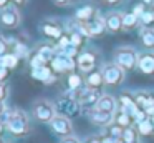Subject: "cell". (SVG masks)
I'll return each mask as SVG.
<instances>
[{"instance_id":"37","label":"cell","mask_w":154,"mask_h":143,"mask_svg":"<svg viewBox=\"0 0 154 143\" xmlns=\"http://www.w3.org/2000/svg\"><path fill=\"white\" fill-rule=\"evenodd\" d=\"M61 143H80V141H78V138H75V136H66V138L61 140Z\"/></svg>"},{"instance_id":"21","label":"cell","mask_w":154,"mask_h":143,"mask_svg":"<svg viewBox=\"0 0 154 143\" xmlns=\"http://www.w3.org/2000/svg\"><path fill=\"white\" fill-rule=\"evenodd\" d=\"M91 15H93V8L91 7H85V8H80L76 12V18L80 22H88L91 18Z\"/></svg>"},{"instance_id":"28","label":"cell","mask_w":154,"mask_h":143,"mask_svg":"<svg viewBox=\"0 0 154 143\" xmlns=\"http://www.w3.org/2000/svg\"><path fill=\"white\" fill-rule=\"evenodd\" d=\"M70 40H71V45H75V47H80L81 43H83V37H81V33H80V32L71 33Z\"/></svg>"},{"instance_id":"48","label":"cell","mask_w":154,"mask_h":143,"mask_svg":"<svg viewBox=\"0 0 154 143\" xmlns=\"http://www.w3.org/2000/svg\"><path fill=\"white\" fill-rule=\"evenodd\" d=\"M0 143H4V141H2V138H0Z\"/></svg>"},{"instance_id":"25","label":"cell","mask_w":154,"mask_h":143,"mask_svg":"<svg viewBox=\"0 0 154 143\" xmlns=\"http://www.w3.org/2000/svg\"><path fill=\"white\" fill-rule=\"evenodd\" d=\"M152 128H154V125H152V122H149V120H144V122H141L139 123V132L143 133V135H149L151 132H152Z\"/></svg>"},{"instance_id":"10","label":"cell","mask_w":154,"mask_h":143,"mask_svg":"<svg viewBox=\"0 0 154 143\" xmlns=\"http://www.w3.org/2000/svg\"><path fill=\"white\" fill-rule=\"evenodd\" d=\"M134 102H136L137 108L143 110V112H146V115H152L154 116V95L139 93Z\"/></svg>"},{"instance_id":"18","label":"cell","mask_w":154,"mask_h":143,"mask_svg":"<svg viewBox=\"0 0 154 143\" xmlns=\"http://www.w3.org/2000/svg\"><path fill=\"white\" fill-rule=\"evenodd\" d=\"M18 63V57L15 53H5L4 57H0V65L5 67V68H15Z\"/></svg>"},{"instance_id":"15","label":"cell","mask_w":154,"mask_h":143,"mask_svg":"<svg viewBox=\"0 0 154 143\" xmlns=\"http://www.w3.org/2000/svg\"><path fill=\"white\" fill-rule=\"evenodd\" d=\"M94 108L113 113L114 108H116V102H114V98L111 95H101V98L98 100V103H96V106H94Z\"/></svg>"},{"instance_id":"27","label":"cell","mask_w":154,"mask_h":143,"mask_svg":"<svg viewBox=\"0 0 154 143\" xmlns=\"http://www.w3.org/2000/svg\"><path fill=\"white\" fill-rule=\"evenodd\" d=\"M123 141H124V143H134V141H136V133H134L131 128L124 130V133H123Z\"/></svg>"},{"instance_id":"5","label":"cell","mask_w":154,"mask_h":143,"mask_svg":"<svg viewBox=\"0 0 154 143\" xmlns=\"http://www.w3.org/2000/svg\"><path fill=\"white\" fill-rule=\"evenodd\" d=\"M0 22L5 27H8V28H15L20 23V12L12 5L4 7L2 12H0Z\"/></svg>"},{"instance_id":"47","label":"cell","mask_w":154,"mask_h":143,"mask_svg":"<svg viewBox=\"0 0 154 143\" xmlns=\"http://www.w3.org/2000/svg\"><path fill=\"white\" fill-rule=\"evenodd\" d=\"M152 125H154V116H152Z\"/></svg>"},{"instance_id":"13","label":"cell","mask_w":154,"mask_h":143,"mask_svg":"<svg viewBox=\"0 0 154 143\" xmlns=\"http://www.w3.org/2000/svg\"><path fill=\"white\" fill-rule=\"evenodd\" d=\"M96 63V58H94L93 53H81L78 57V67H80L81 72H91Z\"/></svg>"},{"instance_id":"46","label":"cell","mask_w":154,"mask_h":143,"mask_svg":"<svg viewBox=\"0 0 154 143\" xmlns=\"http://www.w3.org/2000/svg\"><path fill=\"white\" fill-rule=\"evenodd\" d=\"M144 2H152V0H144Z\"/></svg>"},{"instance_id":"20","label":"cell","mask_w":154,"mask_h":143,"mask_svg":"<svg viewBox=\"0 0 154 143\" xmlns=\"http://www.w3.org/2000/svg\"><path fill=\"white\" fill-rule=\"evenodd\" d=\"M88 86H91V88H100L101 83L104 82L103 80V73H90V76H88Z\"/></svg>"},{"instance_id":"11","label":"cell","mask_w":154,"mask_h":143,"mask_svg":"<svg viewBox=\"0 0 154 143\" xmlns=\"http://www.w3.org/2000/svg\"><path fill=\"white\" fill-rule=\"evenodd\" d=\"M32 76H33V78H37V80H40V82H45V83H51L55 80L51 70L48 68L47 65L38 67V68H32Z\"/></svg>"},{"instance_id":"45","label":"cell","mask_w":154,"mask_h":143,"mask_svg":"<svg viewBox=\"0 0 154 143\" xmlns=\"http://www.w3.org/2000/svg\"><path fill=\"white\" fill-rule=\"evenodd\" d=\"M109 3H116V2H119V0H108Z\"/></svg>"},{"instance_id":"4","label":"cell","mask_w":154,"mask_h":143,"mask_svg":"<svg viewBox=\"0 0 154 143\" xmlns=\"http://www.w3.org/2000/svg\"><path fill=\"white\" fill-rule=\"evenodd\" d=\"M137 55L133 48H119L116 52V65H119L123 70H129L136 65Z\"/></svg>"},{"instance_id":"33","label":"cell","mask_w":154,"mask_h":143,"mask_svg":"<svg viewBox=\"0 0 154 143\" xmlns=\"http://www.w3.org/2000/svg\"><path fill=\"white\" fill-rule=\"evenodd\" d=\"M30 63H32V68H38V67L47 65V63H45V62H43V60H42L38 55H35L33 58H32V62H30Z\"/></svg>"},{"instance_id":"19","label":"cell","mask_w":154,"mask_h":143,"mask_svg":"<svg viewBox=\"0 0 154 143\" xmlns=\"http://www.w3.org/2000/svg\"><path fill=\"white\" fill-rule=\"evenodd\" d=\"M43 33L48 37H51V38H60L61 37V30L60 27L53 25V23H45L43 25Z\"/></svg>"},{"instance_id":"41","label":"cell","mask_w":154,"mask_h":143,"mask_svg":"<svg viewBox=\"0 0 154 143\" xmlns=\"http://www.w3.org/2000/svg\"><path fill=\"white\" fill-rule=\"evenodd\" d=\"M5 110H7V108H5V103H4V102H0V116L4 115Z\"/></svg>"},{"instance_id":"17","label":"cell","mask_w":154,"mask_h":143,"mask_svg":"<svg viewBox=\"0 0 154 143\" xmlns=\"http://www.w3.org/2000/svg\"><path fill=\"white\" fill-rule=\"evenodd\" d=\"M106 27L111 30V32L121 30V27H123V17H121L119 13H111V15L106 18Z\"/></svg>"},{"instance_id":"44","label":"cell","mask_w":154,"mask_h":143,"mask_svg":"<svg viewBox=\"0 0 154 143\" xmlns=\"http://www.w3.org/2000/svg\"><path fill=\"white\" fill-rule=\"evenodd\" d=\"M15 3H18V5H22V3H25V0H14Z\"/></svg>"},{"instance_id":"2","label":"cell","mask_w":154,"mask_h":143,"mask_svg":"<svg viewBox=\"0 0 154 143\" xmlns=\"http://www.w3.org/2000/svg\"><path fill=\"white\" fill-rule=\"evenodd\" d=\"M33 113L40 122H48L50 123L51 120L57 116V106L53 103L47 102V100H38L35 102L33 105Z\"/></svg>"},{"instance_id":"32","label":"cell","mask_w":154,"mask_h":143,"mask_svg":"<svg viewBox=\"0 0 154 143\" xmlns=\"http://www.w3.org/2000/svg\"><path fill=\"white\" fill-rule=\"evenodd\" d=\"M141 20H143V23H151L154 22V12H144L143 15H141Z\"/></svg>"},{"instance_id":"1","label":"cell","mask_w":154,"mask_h":143,"mask_svg":"<svg viewBox=\"0 0 154 143\" xmlns=\"http://www.w3.org/2000/svg\"><path fill=\"white\" fill-rule=\"evenodd\" d=\"M0 120L14 136H25L30 132V122H28L27 113L18 108H12V110L7 108L4 112V115L0 116Z\"/></svg>"},{"instance_id":"22","label":"cell","mask_w":154,"mask_h":143,"mask_svg":"<svg viewBox=\"0 0 154 143\" xmlns=\"http://www.w3.org/2000/svg\"><path fill=\"white\" fill-rule=\"evenodd\" d=\"M143 43L146 47H149V48H154V30L152 28L143 32Z\"/></svg>"},{"instance_id":"9","label":"cell","mask_w":154,"mask_h":143,"mask_svg":"<svg viewBox=\"0 0 154 143\" xmlns=\"http://www.w3.org/2000/svg\"><path fill=\"white\" fill-rule=\"evenodd\" d=\"M57 110H60V115L63 116H71L78 112V102L75 98H70V96H63V98L58 100Z\"/></svg>"},{"instance_id":"29","label":"cell","mask_w":154,"mask_h":143,"mask_svg":"<svg viewBox=\"0 0 154 143\" xmlns=\"http://www.w3.org/2000/svg\"><path fill=\"white\" fill-rule=\"evenodd\" d=\"M15 55L17 57H25L27 55V47L22 45V43H15Z\"/></svg>"},{"instance_id":"23","label":"cell","mask_w":154,"mask_h":143,"mask_svg":"<svg viewBox=\"0 0 154 143\" xmlns=\"http://www.w3.org/2000/svg\"><path fill=\"white\" fill-rule=\"evenodd\" d=\"M136 22H137V17L134 15V13H126V15H123V27H126V28L134 27Z\"/></svg>"},{"instance_id":"24","label":"cell","mask_w":154,"mask_h":143,"mask_svg":"<svg viewBox=\"0 0 154 143\" xmlns=\"http://www.w3.org/2000/svg\"><path fill=\"white\" fill-rule=\"evenodd\" d=\"M116 122L119 126H129L131 125V115H128L126 112H121L119 115H118Z\"/></svg>"},{"instance_id":"8","label":"cell","mask_w":154,"mask_h":143,"mask_svg":"<svg viewBox=\"0 0 154 143\" xmlns=\"http://www.w3.org/2000/svg\"><path fill=\"white\" fill-rule=\"evenodd\" d=\"M51 68L58 73H63V72H70V70L75 68V62L71 57L63 55V53H58L53 60H51Z\"/></svg>"},{"instance_id":"3","label":"cell","mask_w":154,"mask_h":143,"mask_svg":"<svg viewBox=\"0 0 154 143\" xmlns=\"http://www.w3.org/2000/svg\"><path fill=\"white\" fill-rule=\"evenodd\" d=\"M101 98V93L98 88H91V86H85V88L76 90V100L80 105H96L98 100Z\"/></svg>"},{"instance_id":"36","label":"cell","mask_w":154,"mask_h":143,"mask_svg":"<svg viewBox=\"0 0 154 143\" xmlns=\"http://www.w3.org/2000/svg\"><path fill=\"white\" fill-rule=\"evenodd\" d=\"M7 73H8V68H5V67H2V65H0V82H2V80H5Z\"/></svg>"},{"instance_id":"38","label":"cell","mask_w":154,"mask_h":143,"mask_svg":"<svg viewBox=\"0 0 154 143\" xmlns=\"http://www.w3.org/2000/svg\"><path fill=\"white\" fill-rule=\"evenodd\" d=\"M103 143H119V140L118 138H114V136H106L104 140H101Z\"/></svg>"},{"instance_id":"16","label":"cell","mask_w":154,"mask_h":143,"mask_svg":"<svg viewBox=\"0 0 154 143\" xmlns=\"http://www.w3.org/2000/svg\"><path fill=\"white\" fill-rule=\"evenodd\" d=\"M37 55L40 57L45 63H48V62H51V60L57 57V53H55V48L51 45H42L40 48H38Z\"/></svg>"},{"instance_id":"31","label":"cell","mask_w":154,"mask_h":143,"mask_svg":"<svg viewBox=\"0 0 154 143\" xmlns=\"http://www.w3.org/2000/svg\"><path fill=\"white\" fill-rule=\"evenodd\" d=\"M7 50H8V42L4 37H0V57H4L5 53H8Z\"/></svg>"},{"instance_id":"6","label":"cell","mask_w":154,"mask_h":143,"mask_svg":"<svg viewBox=\"0 0 154 143\" xmlns=\"http://www.w3.org/2000/svg\"><path fill=\"white\" fill-rule=\"evenodd\" d=\"M51 128L55 130V132L58 133V135H61L63 138H66V136H71V133H73V126H71V122L68 120V116H63V115H57L53 120L50 122Z\"/></svg>"},{"instance_id":"34","label":"cell","mask_w":154,"mask_h":143,"mask_svg":"<svg viewBox=\"0 0 154 143\" xmlns=\"http://www.w3.org/2000/svg\"><path fill=\"white\" fill-rule=\"evenodd\" d=\"M8 95V86L5 83H0V102H4Z\"/></svg>"},{"instance_id":"30","label":"cell","mask_w":154,"mask_h":143,"mask_svg":"<svg viewBox=\"0 0 154 143\" xmlns=\"http://www.w3.org/2000/svg\"><path fill=\"white\" fill-rule=\"evenodd\" d=\"M123 126H119V125H116V126H113L111 128V136H114V138H123Z\"/></svg>"},{"instance_id":"26","label":"cell","mask_w":154,"mask_h":143,"mask_svg":"<svg viewBox=\"0 0 154 143\" xmlns=\"http://www.w3.org/2000/svg\"><path fill=\"white\" fill-rule=\"evenodd\" d=\"M68 85H70V88L71 90H78L81 86V78H80V75H70V78H68Z\"/></svg>"},{"instance_id":"14","label":"cell","mask_w":154,"mask_h":143,"mask_svg":"<svg viewBox=\"0 0 154 143\" xmlns=\"http://www.w3.org/2000/svg\"><path fill=\"white\" fill-rule=\"evenodd\" d=\"M137 63H139V68L143 70L144 73H147V75L154 73V55L152 53H146V55L139 57Z\"/></svg>"},{"instance_id":"7","label":"cell","mask_w":154,"mask_h":143,"mask_svg":"<svg viewBox=\"0 0 154 143\" xmlns=\"http://www.w3.org/2000/svg\"><path fill=\"white\" fill-rule=\"evenodd\" d=\"M101 73H103L104 83H109V85H118L124 76L123 68L119 65H106Z\"/></svg>"},{"instance_id":"39","label":"cell","mask_w":154,"mask_h":143,"mask_svg":"<svg viewBox=\"0 0 154 143\" xmlns=\"http://www.w3.org/2000/svg\"><path fill=\"white\" fill-rule=\"evenodd\" d=\"M70 2H73V0H55L57 5H66V3H70Z\"/></svg>"},{"instance_id":"42","label":"cell","mask_w":154,"mask_h":143,"mask_svg":"<svg viewBox=\"0 0 154 143\" xmlns=\"http://www.w3.org/2000/svg\"><path fill=\"white\" fill-rule=\"evenodd\" d=\"M7 2H8V0H0V8H4V7H7Z\"/></svg>"},{"instance_id":"43","label":"cell","mask_w":154,"mask_h":143,"mask_svg":"<svg viewBox=\"0 0 154 143\" xmlns=\"http://www.w3.org/2000/svg\"><path fill=\"white\" fill-rule=\"evenodd\" d=\"M4 128H5V125L2 123V120H0V135H2V132H4Z\"/></svg>"},{"instance_id":"12","label":"cell","mask_w":154,"mask_h":143,"mask_svg":"<svg viewBox=\"0 0 154 143\" xmlns=\"http://www.w3.org/2000/svg\"><path fill=\"white\" fill-rule=\"evenodd\" d=\"M90 118L93 120L94 123H98V125H106V123H109L111 120H113V113L93 108V110H90Z\"/></svg>"},{"instance_id":"35","label":"cell","mask_w":154,"mask_h":143,"mask_svg":"<svg viewBox=\"0 0 154 143\" xmlns=\"http://www.w3.org/2000/svg\"><path fill=\"white\" fill-rule=\"evenodd\" d=\"M134 15H136V17H141V15H143V13H144V8H143V5H136V7H134Z\"/></svg>"},{"instance_id":"40","label":"cell","mask_w":154,"mask_h":143,"mask_svg":"<svg viewBox=\"0 0 154 143\" xmlns=\"http://www.w3.org/2000/svg\"><path fill=\"white\" fill-rule=\"evenodd\" d=\"M86 143H103V141H101L100 138H88Z\"/></svg>"}]
</instances>
